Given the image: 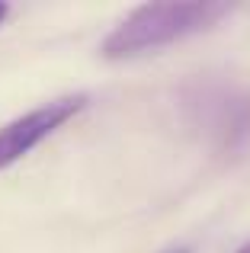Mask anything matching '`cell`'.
Here are the masks:
<instances>
[{
    "label": "cell",
    "instance_id": "cell-2",
    "mask_svg": "<svg viewBox=\"0 0 250 253\" xmlns=\"http://www.w3.org/2000/svg\"><path fill=\"white\" fill-rule=\"evenodd\" d=\"M83 106H87V93H74V96H61L45 106H36V109L16 116L13 122H6L0 128V170H10L13 164H19L48 135H55L64 122H71Z\"/></svg>",
    "mask_w": 250,
    "mask_h": 253
},
{
    "label": "cell",
    "instance_id": "cell-1",
    "mask_svg": "<svg viewBox=\"0 0 250 253\" xmlns=\"http://www.w3.org/2000/svg\"><path fill=\"white\" fill-rule=\"evenodd\" d=\"M228 13L225 3H141L100 42V55L106 61H128L151 51H161L173 42L206 32Z\"/></svg>",
    "mask_w": 250,
    "mask_h": 253
},
{
    "label": "cell",
    "instance_id": "cell-3",
    "mask_svg": "<svg viewBox=\"0 0 250 253\" xmlns=\"http://www.w3.org/2000/svg\"><path fill=\"white\" fill-rule=\"evenodd\" d=\"M6 13H10V6H6V3H0V23L6 19Z\"/></svg>",
    "mask_w": 250,
    "mask_h": 253
},
{
    "label": "cell",
    "instance_id": "cell-4",
    "mask_svg": "<svg viewBox=\"0 0 250 253\" xmlns=\"http://www.w3.org/2000/svg\"><path fill=\"white\" fill-rule=\"evenodd\" d=\"M167 253H189V247H176V250H167Z\"/></svg>",
    "mask_w": 250,
    "mask_h": 253
},
{
    "label": "cell",
    "instance_id": "cell-5",
    "mask_svg": "<svg viewBox=\"0 0 250 253\" xmlns=\"http://www.w3.org/2000/svg\"><path fill=\"white\" fill-rule=\"evenodd\" d=\"M238 253H250V244H244V247H241V250H238Z\"/></svg>",
    "mask_w": 250,
    "mask_h": 253
}]
</instances>
